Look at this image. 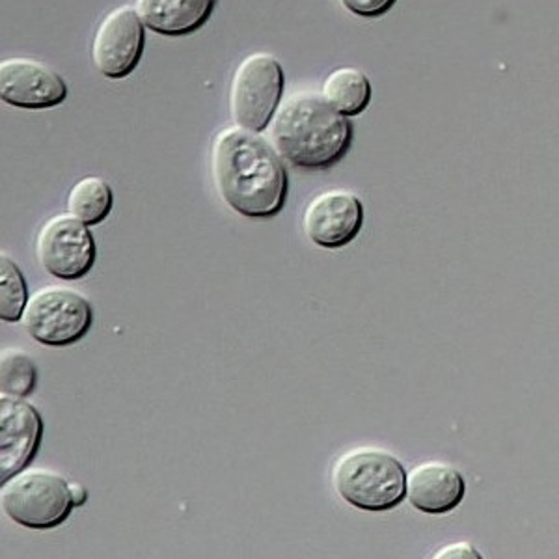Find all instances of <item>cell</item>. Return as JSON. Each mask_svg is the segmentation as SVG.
<instances>
[{
  "label": "cell",
  "mask_w": 559,
  "mask_h": 559,
  "mask_svg": "<svg viewBox=\"0 0 559 559\" xmlns=\"http://www.w3.org/2000/svg\"><path fill=\"white\" fill-rule=\"evenodd\" d=\"M340 4L358 17H379L392 10L395 0H340Z\"/></svg>",
  "instance_id": "ac0fdd59"
},
{
  "label": "cell",
  "mask_w": 559,
  "mask_h": 559,
  "mask_svg": "<svg viewBox=\"0 0 559 559\" xmlns=\"http://www.w3.org/2000/svg\"><path fill=\"white\" fill-rule=\"evenodd\" d=\"M39 265L58 280L86 276L96 263V241L88 226L70 213L45 221L36 236Z\"/></svg>",
  "instance_id": "52a82bcc"
},
{
  "label": "cell",
  "mask_w": 559,
  "mask_h": 559,
  "mask_svg": "<svg viewBox=\"0 0 559 559\" xmlns=\"http://www.w3.org/2000/svg\"><path fill=\"white\" fill-rule=\"evenodd\" d=\"M21 323L38 344H76L94 323V308L83 293L66 286H45L28 297Z\"/></svg>",
  "instance_id": "8992f818"
},
{
  "label": "cell",
  "mask_w": 559,
  "mask_h": 559,
  "mask_svg": "<svg viewBox=\"0 0 559 559\" xmlns=\"http://www.w3.org/2000/svg\"><path fill=\"white\" fill-rule=\"evenodd\" d=\"M2 511L28 530L62 526L75 509L71 481L49 468H25L0 484Z\"/></svg>",
  "instance_id": "277c9868"
},
{
  "label": "cell",
  "mask_w": 559,
  "mask_h": 559,
  "mask_svg": "<svg viewBox=\"0 0 559 559\" xmlns=\"http://www.w3.org/2000/svg\"><path fill=\"white\" fill-rule=\"evenodd\" d=\"M112 189L99 176H86L71 187L68 194V213L86 226L102 224L112 211Z\"/></svg>",
  "instance_id": "9a60e30c"
},
{
  "label": "cell",
  "mask_w": 559,
  "mask_h": 559,
  "mask_svg": "<svg viewBox=\"0 0 559 559\" xmlns=\"http://www.w3.org/2000/svg\"><path fill=\"white\" fill-rule=\"evenodd\" d=\"M44 419L23 397L0 395V484L25 471L38 453Z\"/></svg>",
  "instance_id": "30bf717a"
},
{
  "label": "cell",
  "mask_w": 559,
  "mask_h": 559,
  "mask_svg": "<svg viewBox=\"0 0 559 559\" xmlns=\"http://www.w3.org/2000/svg\"><path fill=\"white\" fill-rule=\"evenodd\" d=\"M211 173L224 204L241 216L271 218L286 204V166L260 133L223 129L211 146Z\"/></svg>",
  "instance_id": "6da1fadb"
},
{
  "label": "cell",
  "mask_w": 559,
  "mask_h": 559,
  "mask_svg": "<svg viewBox=\"0 0 559 559\" xmlns=\"http://www.w3.org/2000/svg\"><path fill=\"white\" fill-rule=\"evenodd\" d=\"M38 382V371L25 350L8 347L0 356V390L12 397H28Z\"/></svg>",
  "instance_id": "2e32d148"
},
{
  "label": "cell",
  "mask_w": 559,
  "mask_h": 559,
  "mask_svg": "<svg viewBox=\"0 0 559 559\" xmlns=\"http://www.w3.org/2000/svg\"><path fill=\"white\" fill-rule=\"evenodd\" d=\"M0 97L12 107L51 108L66 102L68 84L44 62L7 58L0 62Z\"/></svg>",
  "instance_id": "8fae6325"
},
{
  "label": "cell",
  "mask_w": 559,
  "mask_h": 559,
  "mask_svg": "<svg viewBox=\"0 0 559 559\" xmlns=\"http://www.w3.org/2000/svg\"><path fill=\"white\" fill-rule=\"evenodd\" d=\"M466 495L461 472L452 464L427 461L407 474V500L426 515H445L459 508Z\"/></svg>",
  "instance_id": "7c38bea8"
},
{
  "label": "cell",
  "mask_w": 559,
  "mask_h": 559,
  "mask_svg": "<svg viewBox=\"0 0 559 559\" xmlns=\"http://www.w3.org/2000/svg\"><path fill=\"white\" fill-rule=\"evenodd\" d=\"M216 0H136L140 20L153 33L181 38L197 33L211 20Z\"/></svg>",
  "instance_id": "4fadbf2b"
},
{
  "label": "cell",
  "mask_w": 559,
  "mask_h": 559,
  "mask_svg": "<svg viewBox=\"0 0 559 559\" xmlns=\"http://www.w3.org/2000/svg\"><path fill=\"white\" fill-rule=\"evenodd\" d=\"M321 94L337 112L350 118L362 115L368 108L371 102V83L362 70L345 66L326 75Z\"/></svg>",
  "instance_id": "5bb4252c"
},
{
  "label": "cell",
  "mask_w": 559,
  "mask_h": 559,
  "mask_svg": "<svg viewBox=\"0 0 559 559\" xmlns=\"http://www.w3.org/2000/svg\"><path fill=\"white\" fill-rule=\"evenodd\" d=\"M431 559H484V556L472 543L457 540V543H450V545L439 548L437 552L432 554Z\"/></svg>",
  "instance_id": "d6986e66"
},
{
  "label": "cell",
  "mask_w": 559,
  "mask_h": 559,
  "mask_svg": "<svg viewBox=\"0 0 559 559\" xmlns=\"http://www.w3.org/2000/svg\"><path fill=\"white\" fill-rule=\"evenodd\" d=\"M364 226V205L356 194L344 189L319 192L302 215V228L313 245L337 250L355 239Z\"/></svg>",
  "instance_id": "9c48e42d"
},
{
  "label": "cell",
  "mask_w": 559,
  "mask_h": 559,
  "mask_svg": "<svg viewBox=\"0 0 559 559\" xmlns=\"http://www.w3.org/2000/svg\"><path fill=\"white\" fill-rule=\"evenodd\" d=\"M284 94V70L271 52H252L237 64L229 83V116L237 128H269Z\"/></svg>",
  "instance_id": "5b68a950"
},
{
  "label": "cell",
  "mask_w": 559,
  "mask_h": 559,
  "mask_svg": "<svg viewBox=\"0 0 559 559\" xmlns=\"http://www.w3.org/2000/svg\"><path fill=\"white\" fill-rule=\"evenodd\" d=\"M144 23L136 8L118 7L103 17L92 39V62L103 76L131 75L144 52Z\"/></svg>",
  "instance_id": "ba28073f"
},
{
  "label": "cell",
  "mask_w": 559,
  "mask_h": 559,
  "mask_svg": "<svg viewBox=\"0 0 559 559\" xmlns=\"http://www.w3.org/2000/svg\"><path fill=\"white\" fill-rule=\"evenodd\" d=\"M71 495H73L75 508H83L84 503L88 502V490H86L84 485L71 481Z\"/></svg>",
  "instance_id": "ffe728a7"
},
{
  "label": "cell",
  "mask_w": 559,
  "mask_h": 559,
  "mask_svg": "<svg viewBox=\"0 0 559 559\" xmlns=\"http://www.w3.org/2000/svg\"><path fill=\"white\" fill-rule=\"evenodd\" d=\"M332 487L350 508L382 513L407 498V472L394 453L362 445L337 459Z\"/></svg>",
  "instance_id": "3957f363"
},
{
  "label": "cell",
  "mask_w": 559,
  "mask_h": 559,
  "mask_svg": "<svg viewBox=\"0 0 559 559\" xmlns=\"http://www.w3.org/2000/svg\"><path fill=\"white\" fill-rule=\"evenodd\" d=\"M25 276L10 255H0V319L4 323L20 321L28 302Z\"/></svg>",
  "instance_id": "e0dca14e"
},
{
  "label": "cell",
  "mask_w": 559,
  "mask_h": 559,
  "mask_svg": "<svg viewBox=\"0 0 559 559\" xmlns=\"http://www.w3.org/2000/svg\"><path fill=\"white\" fill-rule=\"evenodd\" d=\"M269 134L282 160L306 170H323L349 152L353 126L323 94L297 90L280 103Z\"/></svg>",
  "instance_id": "7a4b0ae2"
}]
</instances>
